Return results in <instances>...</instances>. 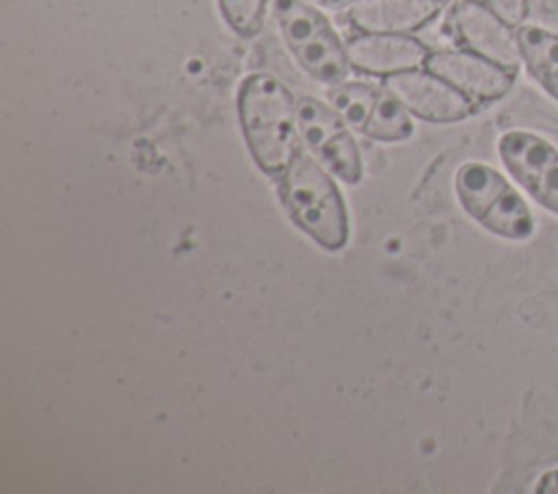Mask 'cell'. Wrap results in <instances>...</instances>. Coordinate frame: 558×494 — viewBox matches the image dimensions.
I'll list each match as a JSON object with an SVG mask.
<instances>
[{"instance_id":"cell-19","label":"cell","mask_w":558,"mask_h":494,"mask_svg":"<svg viewBox=\"0 0 558 494\" xmlns=\"http://www.w3.org/2000/svg\"><path fill=\"white\" fill-rule=\"evenodd\" d=\"M344 2H347V4H349V2H353V0H344Z\"/></svg>"},{"instance_id":"cell-8","label":"cell","mask_w":558,"mask_h":494,"mask_svg":"<svg viewBox=\"0 0 558 494\" xmlns=\"http://www.w3.org/2000/svg\"><path fill=\"white\" fill-rule=\"evenodd\" d=\"M425 67L453 85L475 107L501 100L517 81V70L504 67L466 48L432 50Z\"/></svg>"},{"instance_id":"cell-4","label":"cell","mask_w":558,"mask_h":494,"mask_svg":"<svg viewBox=\"0 0 558 494\" xmlns=\"http://www.w3.org/2000/svg\"><path fill=\"white\" fill-rule=\"evenodd\" d=\"M456 194L462 209L497 237L523 242L536 231L525 198L501 172L486 163H462L456 172Z\"/></svg>"},{"instance_id":"cell-14","label":"cell","mask_w":558,"mask_h":494,"mask_svg":"<svg viewBox=\"0 0 558 494\" xmlns=\"http://www.w3.org/2000/svg\"><path fill=\"white\" fill-rule=\"evenodd\" d=\"M379 94H381V89H377L368 83L342 81V83L329 87L327 102L344 118V122L351 128L362 131L377 104Z\"/></svg>"},{"instance_id":"cell-16","label":"cell","mask_w":558,"mask_h":494,"mask_svg":"<svg viewBox=\"0 0 558 494\" xmlns=\"http://www.w3.org/2000/svg\"><path fill=\"white\" fill-rule=\"evenodd\" d=\"M482 2L514 28L521 26L523 20L527 17V0H482Z\"/></svg>"},{"instance_id":"cell-18","label":"cell","mask_w":558,"mask_h":494,"mask_svg":"<svg viewBox=\"0 0 558 494\" xmlns=\"http://www.w3.org/2000/svg\"><path fill=\"white\" fill-rule=\"evenodd\" d=\"M307 2H312V4H325V7H331V4H338V2H344V0H307Z\"/></svg>"},{"instance_id":"cell-7","label":"cell","mask_w":558,"mask_h":494,"mask_svg":"<svg viewBox=\"0 0 558 494\" xmlns=\"http://www.w3.org/2000/svg\"><path fill=\"white\" fill-rule=\"evenodd\" d=\"M384 87L418 120L434 124L462 122L471 118L477 107L462 96L453 85L427 67L392 74L384 78Z\"/></svg>"},{"instance_id":"cell-10","label":"cell","mask_w":558,"mask_h":494,"mask_svg":"<svg viewBox=\"0 0 558 494\" xmlns=\"http://www.w3.org/2000/svg\"><path fill=\"white\" fill-rule=\"evenodd\" d=\"M429 52L423 41L401 33H357L347 39L351 70L381 78L425 67Z\"/></svg>"},{"instance_id":"cell-1","label":"cell","mask_w":558,"mask_h":494,"mask_svg":"<svg viewBox=\"0 0 558 494\" xmlns=\"http://www.w3.org/2000/svg\"><path fill=\"white\" fill-rule=\"evenodd\" d=\"M238 118L257 168L281 176L301 148L292 91L272 74H248L238 89Z\"/></svg>"},{"instance_id":"cell-2","label":"cell","mask_w":558,"mask_h":494,"mask_svg":"<svg viewBox=\"0 0 558 494\" xmlns=\"http://www.w3.org/2000/svg\"><path fill=\"white\" fill-rule=\"evenodd\" d=\"M331 176L310 150L299 148L279 176V196L296 226L323 248L340 250L349 239V215Z\"/></svg>"},{"instance_id":"cell-13","label":"cell","mask_w":558,"mask_h":494,"mask_svg":"<svg viewBox=\"0 0 558 494\" xmlns=\"http://www.w3.org/2000/svg\"><path fill=\"white\" fill-rule=\"evenodd\" d=\"M412 118L414 115L384 87L368 122L360 133L375 141H403L414 131Z\"/></svg>"},{"instance_id":"cell-9","label":"cell","mask_w":558,"mask_h":494,"mask_svg":"<svg viewBox=\"0 0 558 494\" xmlns=\"http://www.w3.org/2000/svg\"><path fill=\"white\" fill-rule=\"evenodd\" d=\"M456 37L462 48L473 50L504 67H521V50L517 28L501 20L482 0H464L451 15Z\"/></svg>"},{"instance_id":"cell-5","label":"cell","mask_w":558,"mask_h":494,"mask_svg":"<svg viewBox=\"0 0 558 494\" xmlns=\"http://www.w3.org/2000/svg\"><path fill=\"white\" fill-rule=\"evenodd\" d=\"M296 126L305 148L342 183L362 181V155L351 126L329 104L312 96L296 100Z\"/></svg>"},{"instance_id":"cell-11","label":"cell","mask_w":558,"mask_h":494,"mask_svg":"<svg viewBox=\"0 0 558 494\" xmlns=\"http://www.w3.org/2000/svg\"><path fill=\"white\" fill-rule=\"evenodd\" d=\"M449 0H353L344 9L357 33L412 35L427 26Z\"/></svg>"},{"instance_id":"cell-12","label":"cell","mask_w":558,"mask_h":494,"mask_svg":"<svg viewBox=\"0 0 558 494\" xmlns=\"http://www.w3.org/2000/svg\"><path fill=\"white\" fill-rule=\"evenodd\" d=\"M517 39L527 76L558 102V33L538 24H521Z\"/></svg>"},{"instance_id":"cell-17","label":"cell","mask_w":558,"mask_h":494,"mask_svg":"<svg viewBox=\"0 0 558 494\" xmlns=\"http://www.w3.org/2000/svg\"><path fill=\"white\" fill-rule=\"evenodd\" d=\"M534 492H536V494H558V468L545 472V474L538 479Z\"/></svg>"},{"instance_id":"cell-3","label":"cell","mask_w":558,"mask_h":494,"mask_svg":"<svg viewBox=\"0 0 558 494\" xmlns=\"http://www.w3.org/2000/svg\"><path fill=\"white\" fill-rule=\"evenodd\" d=\"M279 33L301 65V70L320 85L347 81L351 63L347 41L340 39L329 17L307 0H270Z\"/></svg>"},{"instance_id":"cell-15","label":"cell","mask_w":558,"mask_h":494,"mask_svg":"<svg viewBox=\"0 0 558 494\" xmlns=\"http://www.w3.org/2000/svg\"><path fill=\"white\" fill-rule=\"evenodd\" d=\"M270 0H218V9L227 26L240 37H255L266 17Z\"/></svg>"},{"instance_id":"cell-6","label":"cell","mask_w":558,"mask_h":494,"mask_svg":"<svg viewBox=\"0 0 558 494\" xmlns=\"http://www.w3.org/2000/svg\"><path fill=\"white\" fill-rule=\"evenodd\" d=\"M497 152L514 183L543 209L558 215V148L532 131H506Z\"/></svg>"}]
</instances>
